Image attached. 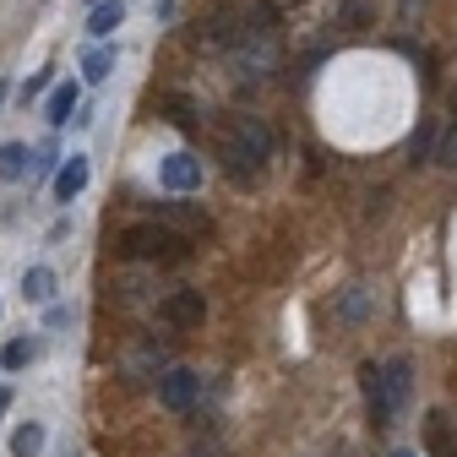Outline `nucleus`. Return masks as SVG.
Listing matches in <instances>:
<instances>
[{
  "mask_svg": "<svg viewBox=\"0 0 457 457\" xmlns=\"http://www.w3.org/2000/svg\"><path fill=\"white\" fill-rule=\"evenodd\" d=\"M44 452V425H17L12 430V457H38Z\"/></svg>",
  "mask_w": 457,
  "mask_h": 457,
  "instance_id": "4468645a",
  "label": "nucleus"
},
{
  "mask_svg": "<svg viewBox=\"0 0 457 457\" xmlns=\"http://www.w3.org/2000/svg\"><path fill=\"white\" fill-rule=\"evenodd\" d=\"M218 153H223V163H228L235 180H256L267 169V158H272V131L256 120V114H235L228 131H223V142H218Z\"/></svg>",
  "mask_w": 457,
  "mask_h": 457,
  "instance_id": "f257e3e1",
  "label": "nucleus"
},
{
  "mask_svg": "<svg viewBox=\"0 0 457 457\" xmlns=\"http://www.w3.org/2000/svg\"><path fill=\"white\" fill-rule=\"evenodd\" d=\"M196 392H202V376L186 370V365H175V370L158 381V403H163L169 414H186V409L196 403Z\"/></svg>",
  "mask_w": 457,
  "mask_h": 457,
  "instance_id": "7ed1b4c3",
  "label": "nucleus"
},
{
  "mask_svg": "<svg viewBox=\"0 0 457 457\" xmlns=\"http://www.w3.org/2000/svg\"><path fill=\"white\" fill-rule=\"evenodd\" d=\"M12 409V386H0V414H6Z\"/></svg>",
  "mask_w": 457,
  "mask_h": 457,
  "instance_id": "4be33fe9",
  "label": "nucleus"
},
{
  "mask_svg": "<svg viewBox=\"0 0 457 457\" xmlns=\"http://www.w3.org/2000/svg\"><path fill=\"white\" fill-rule=\"evenodd\" d=\"M370 305H376V289L354 283V289L343 295V305H337V321H365V316H370Z\"/></svg>",
  "mask_w": 457,
  "mask_h": 457,
  "instance_id": "f8f14e48",
  "label": "nucleus"
},
{
  "mask_svg": "<svg viewBox=\"0 0 457 457\" xmlns=\"http://www.w3.org/2000/svg\"><path fill=\"white\" fill-rule=\"evenodd\" d=\"M109 71H114V49H87L82 54V77L87 82H109Z\"/></svg>",
  "mask_w": 457,
  "mask_h": 457,
  "instance_id": "2eb2a0df",
  "label": "nucleus"
},
{
  "mask_svg": "<svg viewBox=\"0 0 457 457\" xmlns=\"http://www.w3.org/2000/svg\"><path fill=\"white\" fill-rule=\"evenodd\" d=\"M33 365V343L28 337H12L6 349H0V370H28Z\"/></svg>",
  "mask_w": 457,
  "mask_h": 457,
  "instance_id": "dca6fc26",
  "label": "nucleus"
},
{
  "mask_svg": "<svg viewBox=\"0 0 457 457\" xmlns=\"http://www.w3.org/2000/svg\"><path fill=\"white\" fill-rule=\"evenodd\" d=\"M120 22H126V0H93V12H87V33L93 38H109Z\"/></svg>",
  "mask_w": 457,
  "mask_h": 457,
  "instance_id": "6e6552de",
  "label": "nucleus"
},
{
  "mask_svg": "<svg viewBox=\"0 0 457 457\" xmlns=\"http://www.w3.org/2000/svg\"><path fill=\"white\" fill-rule=\"evenodd\" d=\"M386 457H414V452H409V446H397V452H386Z\"/></svg>",
  "mask_w": 457,
  "mask_h": 457,
  "instance_id": "5701e85b",
  "label": "nucleus"
},
{
  "mask_svg": "<svg viewBox=\"0 0 457 457\" xmlns=\"http://www.w3.org/2000/svg\"><path fill=\"white\" fill-rule=\"evenodd\" d=\"M158 186L175 191V196L196 191V186H202V158H191V153H169V158L158 163Z\"/></svg>",
  "mask_w": 457,
  "mask_h": 457,
  "instance_id": "20e7f679",
  "label": "nucleus"
},
{
  "mask_svg": "<svg viewBox=\"0 0 457 457\" xmlns=\"http://www.w3.org/2000/svg\"><path fill=\"white\" fill-rule=\"evenodd\" d=\"M120 256L126 262H186V235L163 223H131L120 235Z\"/></svg>",
  "mask_w": 457,
  "mask_h": 457,
  "instance_id": "f03ea898",
  "label": "nucleus"
},
{
  "mask_svg": "<svg viewBox=\"0 0 457 457\" xmlns=\"http://www.w3.org/2000/svg\"><path fill=\"white\" fill-rule=\"evenodd\" d=\"M28 163H33V153L22 142H6V147H0V180H22Z\"/></svg>",
  "mask_w": 457,
  "mask_h": 457,
  "instance_id": "ddd939ff",
  "label": "nucleus"
},
{
  "mask_svg": "<svg viewBox=\"0 0 457 457\" xmlns=\"http://www.w3.org/2000/svg\"><path fill=\"white\" fill-rule=\"evenodd\" d=\"M0 104H6V82H0Z\"/></svg>",
  "mask_w": 457,
  "mask_h": 457,
  "instance_id": "b1692460",
  "label": "nucleus"
},
{
  "mask_svg": "<svg viewBox=\"0 0 457 457\" xmlns=\"http://www.w3.org/2000/svg\"><path fill=\"white\" fill-rule=\"evenodd\" d=\"M409 392H414V365H409V360H386V365H381V397H386V409H392V420L403 414V403H409Z\"/></svg>",
  "mask_w": 457,
  "mask_h": 457,
  "instance_id": "39448f33",
  "label": "nucleus"
},
{
  "mask_svg": "<svg viewBox=\"0 0 457 457\" xmlns=\"http://www.w3.org/2000/svg\"><path fill=\"white\" fill-rule=\"evenodd\" d=\"M22 300L28 305H49L54 300V272L49 267H28L22 272Z\"/></svg>",
  "mask_w": 457,
  "mask_h": 457,
  "instance_id": "9b49d317",
  "label": "nucleus"
},
{
  "mask_svg": "<svg viewBox=\"0 0 457 457\" xmlns=\"http://www.w3.org/2000/svg\"><path fill=\"white\" fill-rule=\"evenodd\" d=\"M71 321V305H49V327H66Z\"/></svg>",
  "mask_w": 457,
  "mask_h": 457,
  "instance_id": "412c9836",
  "label": "nucleus"
},
{
  "mask_svg": "<svg viewBox=\"0 0 457 457\" xmlns=\"http://www.w3.org/2000/svg\"><path fill=\"white\" fill-rule=\"evenodd\" d=\"M82 186H87V158H66L61 169H54V202L82 196Z\"/></svg>",
  "mask_w": 457,
  "mask_h": 457,
  "instance_id": "0eeeda50",
  "label": "nucleus"
},
{
  "mask_svg": "<svg viewBox=\"0 0 457 457\" xmlns=\"http://www.w3.org/2000/svg\"><path fill=\"white\" fill-rule=\"evenodd\" d=\"M77 104H82V87L77 82H61L49 93V104H44V114H49V126H66L71 114H77Z\"/></svg>",
  "mask_w": 457,
  "mask_h": 457,
  "instance_id": "1a4fd4ad",
  "label": "nucleus"
},
{
  "mask_svg": "<svg viewBox=\"0 0 457 457\" xmlns=\"http://www.w3.org/2000/svg\"><path fill=\"white\" fill-rule=\"evenodd\" d=\"M360 386H365L370 420H376V425H392V409H386V397H381V365H365V370H360Z\"/></svg>",
  "mask_w": 457,
  "mask_h": 457,
  "instance_id": "9d476101",
  "label": "nucleus"
},
{
  "mask_svg": "<svg viewBox=\"0 0 457 457\" xmlns=\"http://www.w3.org/2000/svg\"><path fill=\"white\" fill-rule=\"evenodd\" d=\"M33 169H38V175H49V169H54V142H44V147L33 153Z\"/></svg>",
  "mask_w": 457,
  "mask_h": 457,
  "instance_id": "a211bd4d",
  "label": "nucleus"
},
{
  "mask_svg": "<svg viewBox=\"0 0 457 457\" xmlns=\"http://www.w3.org/2000/svg\"><path fill=\"white\" fill-rule=\"evenodd\" d=\"M163 218H175V223H202L196 212H186V207H175V202H163Z\"/></svg>",
  "mask_w": 457,
  "mask_h": 457,
  "instance_id": "aec40b11",
  "label": "nucleus"
},
{
  "mask_svg": "<svg viewBox=\"0 0 457 457\" xmlns=\"http://www.w3.org/2000/svg\"><path fill=\"white\" fill-rule=\"evenodd\" d=\"M44 87H49V77H44V71H38V77H28V82H22V104H28V98H38Z\"/></svg>",
  "mask_w": 457,
  "mask_h": 457,
  "instance_id": "6ab92c4d",
  "label": "nucleus"
},
{
  "mask_svg": "<svg viewBox=\"0 0 457 457\" xmlns=\"http://www.w3.org/2000/svg\"><path fill=\"white\" fill-rule=\"evenodd\" d=\"M158 311H163V321H169V327H196V321L207 316V305H202V295H196V289H175Z\"/></svg>",
  "mask_w": 457,
  "mask_h": 457,
  "instance_id": "423d86ee",
  "label": "nucleus"
},
{
  "mask_svg": "<svg viewBox=\"0 0 457 457\" xmlns=\"http://www.w3.org/2000/svg\"><path fill=\"white\" fill-rule=\"evenodd\" d=\"M436 158H441L446 169H457V120H452V131L441 137V147H436Z\"/></svg>",
  "mask_w": 457,
  "mask_h": 457,
  "instance_id": "f3484780",
  "label": "nucleus"
}]
</instances>
